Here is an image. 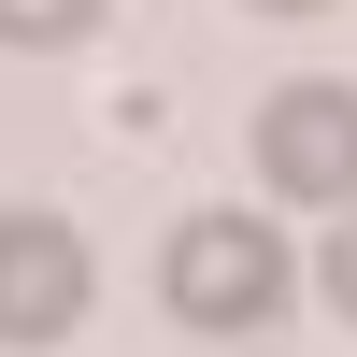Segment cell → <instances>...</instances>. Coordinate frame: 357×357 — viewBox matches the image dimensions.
<instances>
[{"label":"cell","instance_id":"obj_6","mask_svg":"<svg viewBox=\"0 0 357 357\" xmlns=\"http://www.w3.org/2000/svg\"><path fill=\"white\" fill-rule=\"evenodd\" d=\"M243 15H329V0H243Z\"/></svg>","mask_w":357,"mask_h":357},{"label":"cell","instance_id":"obj_2","mask_svg":"<svg viewBox=\"0 0 357 357\" xmlns=\"http://www.w3.org/2000/svg\"><path fill=\"white\" fill-rule=\"evenodd\" d=\"M257 172H272V200H357V86L301 72L257 100Z\"/></svg>","mask_w":357,"mask_h":357},{"label":"cell","instance_id":"obj_5","mask_svg":"<svg viewBox=\"0 0 357 357\" xmlns=\"http://www.w3.org/2000/svg\"><path fill=\"white\" fill-rule=\"evenodd\" d=\"M314 286H329V314L357 329V200H343V229H329V257H314Z\"/></svg>","mask_w":357,"mask_h":357},{"label":"cell","instance_id":"obj_4","mask_svg":"<svg viewBox=\"0 0 357 357\" xmlns=\"http://www.w3.org/2000/svg\"><path fill=\"white\" fill-rule=\"evenodd\" d=\"M100 0H0V43H86Z\"/></svg>","mask_w":357,"mask_h":357},{"label":"cell","instance_id":"obj_1","mask_svg":"<svg viewBox=\"0 0 357 357\" xmlns=\"http://www.w3.org/2000/svg\"><path fill=\"white\" fill-rule=\"evenodd\" d=\"M286 286H301V272H286V229H257V215H186L172 257H158V301L186 314V329H215V343L272 329Z\"/></svg>","mask_w":357,"mask_h":357},{"label":"cell","instance_id":"obj_3","mask_svg":"<svg viewBox=\"0 0 357 357\" xmlns=\"http://www.w3.org/2000/svg\"><path fill=\"white\" fill-rule=\"evenodd\" d=\"M86 329V243L57 215H0V343H72Z\"/></svg>","mask_w":357,"mask_h":357}]
</instances>
